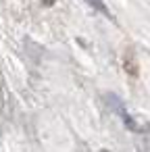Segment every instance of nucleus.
Masks as SVG:
<instances>
[{
	"label": "nucleus",
	"mask_w": 150,
	"mask_h": 152,
	"mask_svg": "<svg viewBox=\"0 0 150 152\" xmlns=\"http://www.w3.org/2000/svg\"><path fill=\"white\" fill-rule=\"evenodd\" d=\"M102 152H108V150H102Z\"/></svg>",
	"instance_id": "nucleus-4"
},
{
	"label": "nucleus",
	"mask_w": 150,
	"mask_h": 152,
	"mask_svg": "<svg viewBox=\"0 0 150 152\" xmlns=\"http://www.w3.org/2000/svg\"><path fill=\"white\" fill-rule=\"evenodd\" d=\"M42 4H44V7H52V4H54V0H42Z\"/></svg>",
	"instance_id": "nucleus-3"
},
{
	"label": "nucleus",
	"mask_w": 150,
	"mask_h": 152,
	"mask_svg": "<svg viewBox=\"0 0 150 152\" xmlns=\"http://www.w3.org/2000/svg\"><path fill=\"white\" fill-rule=\"evenodd\" d=\"M104 100H106V104H108V106H110V108H113V110L123 119V123H125V127H127V129H131V131H142V127H140V125L129 117V113L125 110L123 102H121L115 94H106V96H104Z\"/></svg>",
	"instance_id": "nucleus-1"
},
{
	"label": "nucleus",
	"mask_w": 150,
	"mask_h": 152,
	"mask_svg": "<svg viewBox=\"0 0 150 152\" xmlns=\"http://www.w3.org/2000/svg\"><path fill=\"white\" fill-rule=\"evenodd\" d=\"M86 2L94 9V11H98V13H102L106 19H113V13H110V9L104 4V0H86Z\"/></svg>",
	"instance_id": "nucleus-2"
}]
</instances>
